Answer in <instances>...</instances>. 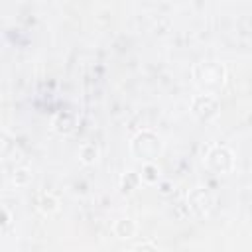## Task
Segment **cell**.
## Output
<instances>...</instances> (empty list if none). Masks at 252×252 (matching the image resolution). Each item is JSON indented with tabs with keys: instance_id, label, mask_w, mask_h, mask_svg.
<instances>
[{
	"instance_id": "cell-13",
	"label": "cell",
	"mask_w": 252,
	"mask_h": 252,
	"mask_svg": "<svg viewBox=\"0 0 252 252\" xmlns=\"http://www.w3.org/2000/svg\"><path fill=\"white\" fill-rule=\"evenodd\" d=\"M132 252H161L154 242H150V240H146V242H140V244H136L134 248H132Z\"/></svg>"
},
{
	"instance_id": "cell-9",
	"label": "cell",
	"mask_w": 252,
	"mask_h": 252,
	"mask_svg": "<svg viewBox=\"0 0 252 252\" xmlns=\"http://www.w3.org/2000/svg\"><path fill=\"white\" fill-rule=\"evenodd\" d=\"M37 209H39L41 215L51 217V215H55L59 211V199L53 193H47V191L45 193H39V197H37Z\"/></svg>"
},
{
	"instance_id": "cell-10",
	"label": "cell",
	"mask_w": 252,
	"mask_h": 252,
	"mask_svg": "<svg viewBox=\"0 0 252 252\" xmlns=\"http://www.w3.org/2000/svg\"><path fill=\"white\" fill-rule=\"evenodd\" d=\"M98 158H100V150H98V146L94 142H85L79 148V159H81V163L94 165L98 161Z\"/></svg>"
},
{
	"instance_id": "cell-2",
	"label": "cell",
	"mask_w": 252,
	"mask_h": 252,
	"mask_svg": "<svg viewBox=\"0 0 252 252\" xmlns=\"http://www.w3.org/2000/svg\"><path fill=\"white\" fill-rule=\"evenodd\" d=\"M165 150V142L159 132L152 128H142L130 138V154L142 163L148 161H158Z\"/></svg>"
},
{
	"instance_id": "cell-14",
	"label": "cell",
	"mask_w": 252,
	"mask_h": 252,
	"mask_svg": "<svg viewBox=\"0 0 252 252\" xmlns=\"http://www.w3.org/2000/svg\"><path fill=\"white\" fill-rule=\"evenodd\" d=\"M10 224H12V213H10V209L4 205V207H2V230H8Z\"/></svg>"
},
{
	"instance_id": "cell-11",
	"label": "cell",
	"mask_w": 252,
	"mask_h": 252,
	"mask_svg": "<svg viewBox=\"0 0 252 252\" xmlns=\"http://www.w3.org/2000/svg\"><path fill=\"white\" fill-rule=\"evenodd\" d=\"M140 177L146 185H156L161 181V169L156 161H148V163H142V169H140Z\"/></svg>"
},
{
	"instance_id": "cell-7",
	"label": "cell",
	"mask_w": 252,
	"mask_h": 252,
	"mask_svg": "<svg viewBox=\"0 0 252 252\" xmlns=\"http://www.w3.org/2000/svg\"><path fill=\"white\" fill-rule=\"evenodd\" d=\"M112 232H114V236L120 238V240H130V238H134L136 232H138V222H136L132 217H120V219L114 220Z\"/></svg>"
},
{
	"instance_id": "cell-12",
	"label": "cell",
	"mask_w": 252,
	"mask_h": 252,
	"mask_svg": "<svg viewBox=\"0 0 252 252\" xmlns=\"http://www.w3.org/2000/svg\"><path fill=\"white\" fill-rule=\"evenodd\" d=\"M10 179H12L14 187H28V185L32 183V179H33V173H32V169H30V167L20 165V167H14V171H12Z\"/></svg>"
},
{
	"instance_id": "cell-15",
	"label": "cell",
	"mask_w": 252,
	"mask_h": 252,
	"mask_svg": "<svg viewBox=\"0 0 252 252\" xmlns=\"http://www.w3.org/2000/svg\"><path fill=\"white\" fill-rule=\"evenodd\" d=\"M158 189H159L161 195H171L173 189H175V185H173L171 181H159V183H158Z\"/></svg>"
},
{
	"instance_id": "cell-1",
	"label": "cell",
	"mask_w": 252,
	"mask_h": 252,
	"mask_svg": "<svg viewBox=\"0 0 252 252\" xmlns=\"http://www.w3.org/2000/svg\"><path fill=\"white\" fill-rule=\"evenodd\" d=\"M191 79L199 93L217 96L226 85V67L217 59H201L191 67Z\"/></svg>"
},
{
	"instance_id": "cell-4",
	"label": "cell",
	"mask_w": 252,
	"mask_h": 252,
	"mask_svg": "<svg viewBox=\"0 0 252 252\" xmlns=\"http://www.w3.org/2000/svg\"><path fill=\"white\" fill-rule=\"evenodd\" d=\"M215 207V195L205 185H195L187 191V209L197 219H207Z\"/></svg>"
},
{
	"instance_id": "cell-3",
	"label": "cell",
	"mask_w": 252,
	"mask_h": 252,
	"mask_svg": "<svg viewBox=\"0 0 252 252\" xmlns=\"http://www.w3.org/2000/svg\"><path fill=\"white\" fill-rule=\"evenodd\" d=\"M205 167L215 175H230L236 169V158L234 152L224 144H211L205 150L203 156Z\"/></svg>"
},
{
	"instance_id": "cell-8",
	"label": "cell",
	"mask_w": 252,
	"mask_h": 252,
	"mask_svg": "<svg viewBox=\"0 0 252 252\" xmlns=\"http://www.w3.org/2000/svg\"><path fill=\"white\" fill-rule=\"evenodd\" d=\"M142 183V177H140V171H134V169H126L120 179H118V189L122 195H132Z\"/></svg>"
},
{
	"instance_id": "cell-5",
	"label": "cell",
	"mask_w": 252,
	"mask_h": 252,
	"mask_svg": "<svg viewBox=\"0 0 252 252\" xmlns=\"http://www.w3.org/2000/svg\"><path fill=\"white\" fill-rule=\"evenodd\" d=\"M189 110H191V114H193L199 122H205V124H207V122H213V120L219 118V114H220V102H219L217 96L199 93V94H195V96L191 98Z\"/></svg>"
},
{
	"instance_id": "cell-6",
	"label": "cell",
	"mask_w": 252,
	"mask_h": 252,
	"mask_svg": "<svg viewBox=\"0 0 252 252\" xmlns=\"http://www.w3.org/2000/svg\"><path fill=\"white\" fill-rule=\"evenodd\" d=\"M77 124H79V116L75 110H69V108H63V110H57L53 120H51V128L53 132H57L59 136H69L77 130Z\"/></svg>"
}]
</instances>
